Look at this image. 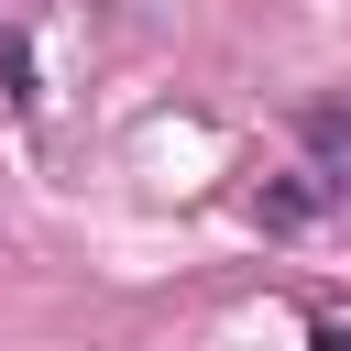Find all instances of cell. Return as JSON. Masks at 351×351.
<instances>
[{"label":"cell","mask_w":351,"mask_h":351,"mask_svg":"<svg viewBox=\"0 0 351 351\" xmlns=\"http://www.w3.org/2000/svg\"><path fill=\"white\" fill-rule=\"evenodd\" d=\"M307 351H351V318H329V329H318V340H307Z\"/></svg>","instance_id":"1"}]
</instances>
